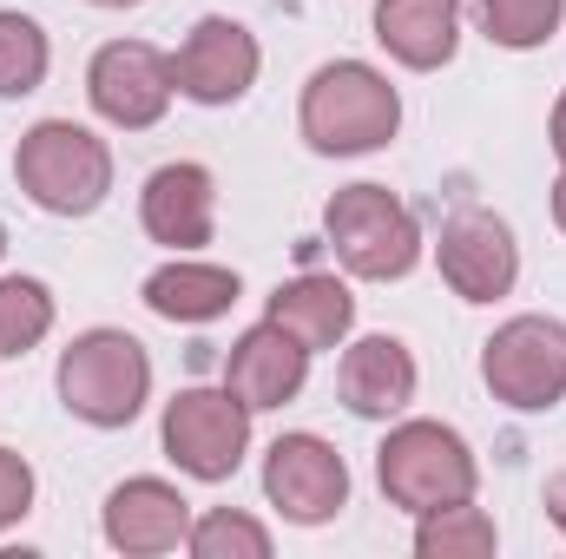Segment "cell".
<instances>
[{
  "label": "cell",
  "instance_id": "3957f363",
  "mask_svg": "<svg viewBox=\"0 0 566 559\" xmlns=\"http://www.w3.org/2000/svg\"><path fill=\"white\" fill-rule=\"evenodd\" d=\"M323 231H329V251L343 257V271L363 283L409 277L416 257H422L416 211L382 184H343L329 198V211H323Z\"/></svg>",
  "mask_w": 566,
  "mask_h": 559
},
{
  "label": "cell",
  "instance_id": "ac0fdd59",
  "mask_svg": "<svg viewBox=\"0 0 566 559\" xmlns=\"http://www.w3.org/2000/svg\"><path fill=\"white\" fill-rule=\"evenodd\" d=\"M238 271L224 264H198V257H178L165 271L145 277V303L165 316V323H218L231 303H238Z\"/></svg>",
  "mask_w": 566,
  "mask_h": 559
},
{
  "label": "cell",
  "instance_id": "cb8c5ba5",
  "mask_svg": "<svg viewBox=\"0 0 566 559\" xmlns=\"http://www.w3.org/2000/svg\"><path fill=\"white\" fill-rule=\"evenodd\" d=\"M27 507H33V467H27L13 447H0V534H7Z\"/></svg>",
  "mask_w": 566,
  "mask_h": 559
},
{
  "label": "cell",
  "instance_id": "d4e9b609",
  "mask_svg": "<svg viewBox=\"0 0 566 559\" xmlns=\"http://www.w3.org/2000/svg\"><path fill=\"white\" fill-rule=\"evenodd\" d=\"M547 514H554V527L566 534V474H554V481H547Z\"/></svg>",
  "mask_w": 566,
  "mask_h": 559
},
{
  "label": "cell",
  "instance_id": "30bf717a",
  "mask_svg": "<svg viewBox=\"0 0 566 559\" xmlns=\"http://www.w3.org/2000/svg\"><path fill=\"white\" fill-rule=\"evenodd\" d=\"M434 257H441V277H448V289L461 303H494L521 277V244H514V231L494 211H454L441 224Z\"/></svg>",
  "mask_w": 566,
  "mask_h": 559
},
{
  "label": "cell",
  "instance_id": "8992f818",
  "mask_svg": "<svg viewBox=\"0 0 566 559\" xmlns=\"http://www.w3.org/2000/svg\"><path fill=\"white\" fill-rule=\"evenodd\" d=\"M481 376L507 409H554L566 395V329L554 316H514L488 336Z\"/></svg>",
  "mask_w": 566,
  "mask_h": 559
},
{
  "label": "cell",
  "instance_id": "f1b7e54d",
  "mask_svg": "<svg viewBox=\"0 0 566 559\" xmlns=\"http://www.w3.org/2000/svg\"><path fill=\"white\" fill-rule=\"evenodd\" d=\"M0 251H7V231H0Z\"/></svg>",
  "mask_w": 566,
  "mask_h": 559
},
{
  "label": "cell",
  "instance_id": "ffe728a7",
  "mask_svg": "<svg viewBox=\"0 0 566 559\" xmlns=\"http://www.w3.org/2000/svg\"><path fill=\"white\" fill-rule=\"evenodd\" d=\"M185 547L198 559H271V527H258V520L238 514V507H211V514L191 520Z\"/></svg>",
  "mask_w": 566,
  "mask_h": 559
},
{
  "label": "cell",
  "instance_id": "7402d4cb",
  "mask_svg": "<svg viewBox=\"0 0 566 559\" xmlns=\"http://www.w3.org/2000/svg\"><path fill=\"white\" fill-rule=\"evenodd\" d=\"M474 13H481V33H488L494 46H514V53H527V46L554 40V27H560L566 0H481Z\"/></svg>",
  "mask_w": 566,
  "mask_h": 559
},
{
  "label": "cell",
  "instance_id": "603a6c76",
  "mask_svg": "<svg viewBox=\"0 0 566 559\" xmlns=\"http://www.w3.org/2000/svg\"><path fill=\"white\" fill-rule=\"evenodd\" d=\"M46 80V33L27 13H0V99H20Z\"/></svg>",
  "mask_w": 566,
  "mask_h": 559
},
{
  "label": "cell",
  "instance_id": "52a82bcc",
  "mask_svg": "<svg viewBox=\"0 0 566 559\" xmlns=\"http://www.w3.org/2000/svg\"><path fill=\"white\" fill-rule=\"evenodd\" d=\"M251 447V409L231 389H178L165 409V454L191 481H231Z\"/></svg>",
  "mask_w": 566,
  "mask_h": 559
},
{
  "label": "cell",
  "instance_id": "e0dca14e",
  "mask_svg": "<svg viewBox=\"0 0 566 559\" xmlns=\"http://www.w3.org/2000/svg\"><path fill=\"white\" fill-rule=\"evenodd\" d=\"M271 323L277 329H290L310 356L316 349H336L343 336H349V323H356V296H349V283H336V277H296V283H283L277 296H271Z\"/></svg>",
  "mask_w": 566,
  "mask_h": 559
},
{
  "label": "cell",
  "instance_id": "8fae6325",
  "mask_svg": "<svg viewBox=\"0 0 566 559\" xmlns=\"http://www.w3.org/2000/svg\"><path fill=\"white\" fill-rule=\"evenodd\" d=\"M171 80H178V93L198 99V106H231V99H244V93L258 86V40H251V27H238V20H224V13L198 20L191 40L171 53Z\"/></svg>",
  "mask_w": 566,
  "mask_h": 559
},
{
  "label": "cell",
  "instance_id": "5b68a950",
  "mask_svg": "<svg viewBox=\"0 0 566 559\" xmlns=\"http://www.w3.org/2000/svg\"><path fill=\"white\" fill-rule=\"evenodd\" d=\"M376 481L396 507L434 514L454 500H474V454L454 428L441 421H402L382 447H376Z\"/></svg>",
  "mask_w": 566,
  "mask_h": 559
},
{
  "label": "cell",
  "instance_id": "4316f807",
  "mask_svg": "<svg viewBox=\"0 0 566 559\" xmlns=\"http://www.w3.org/2000/svg\"><path fill=\"white\" fill-rule=\"evenodd\" d=\"M554 224L566 231V171H560V184H554Z\"/></svg>",
  "mask_w": 566,
  "mask_h": 559
},
{
  "label": "cell",
  "instance_id": "9c48e42d",
  "mask_svg": "<svg viewBox=\"0 0 566 559\" xmlns=\"http://www.w3.org/2000/svg\"><path fill=\"white\" fill-rule=\"evenodd\" d=\"M171 93H178L171 60H165L158 46H145V40H113V46H99L93 66H86V99H93V113H99L106 126H126V133L158 126L165 106H171Z\"/></svg>",
  "mask_w": 566,
  "mask_h": 559
},
{
  "label": "cell",
  "instance_id": "ba28073f",
  "mask_svg": "<svg viewBox=\"0 0 566 559\" xmlns=\"http://www.w3.org/2000/svg\"><path fill=\"white\" fill-rule=\"evenodd\" d=\"M264 494L283 520L323 527L349 507V467L323 434H277L264 454Z\"/></svg>",
  "mask_w": 566,
  "mask_h": 559
},
{
  "label": "cell",
  "instance_id": "2e32d148",
  "mask_svg": "<svg viewBox=\"0 0 566 559\" xmlns=\"http://www.w3.org/2000/svg\"><path fill=\"white\" fill-rule=\"evenodd\" d=\"M376 40L402 66L434 73L461 46V0H376Z\"/></svg>",
  "mask_w": 566,
  "mask_h": 559
},
{
  "label": "cell",
  "instance_id": "7c38bea8",
  "mask_svg": "<svg viewBox=\"0 0 566 559\" xmlns=\"http://www.w3.org/2000/svg\"><path fill=\"white\" fill-rule=\"evenodd\" d=\"M139 218H145V238L151 244H165V251H198V244H211V218H218V184H211V171L205 165H158L151 178H145L139 191Z\"/></svg>",
  "mask_w": 566,
  "mask_h": 559
},
{
  "label": "cell",
  "instance_id": "484cf974",
  "mask_svg": "<svg viewBox=\"0 0 566 559\" xmlns=\"http://www.w3.org/2000/svg\"><path fill=\"white\" fill-rule=\"evenodd\" d=\"M554 151H560V165H566V93H560V106H554Z\"/></svg>",
  "mask_w": 566,
  "mask_h": 559
},
{
  "label": "cell",
  "instance_id": "4fadbf2b",
  "mask_svg": "<svg viewBox=\"0 0 566 559\" xmlns=\"http://www.w3.org/2000/svg\"><path fill=\"white\" fill-rule=\"evenodd\" d=\"M303 376H310V349L277 329V323H258V329H244L238 342H231V356H224V389L258 415V409H283L296 389H303Z\"/></svg>",
  "mask_w": 566,
  "mask_h": 559
},
{
  "label": "cell",
  "instance_id": "d6986e66",
  "mask_svg": "<svg viewBox=\"0 0 566 559\" xmlns=\"http://www.w3.org/2000/svg\"><path fill=\"white\" fill-rule=\"evenodd\" d=\"M416 553L422 559H488L501 547V527L474 507V500H454V507H434V514H416Z\"/></svg>",
  "mask_w": 566,
  "mask_h": 559
},
{
  "label": "cell",
  "instance_id": "7a4b0ae2",
  "mask_svg": "<svg viewBox=\"0 0 566 559\" xmlns=\"http://www.w3.org/2000/svg\"><path fill=\"white\" fill-rule=\"evenodd\" d=\"M13 178H20V191L40 204V211H53V218H86V211H99L106 204V191H113V151L106 139H93L86 126H73V119H40L20 151H13Z\"/></svg>",
  "mask_w": 566,
  "mask_h": 559
},
{
  "label": "cell",
  "instance_id": "44dd1931",
  "mask_svg": "<svg viewBox=\"0 0 566 559\" xmlns=\"http://www.w3.org/2000/svg\"><path fill=\"white\" fill-rule=\"evenodd\" d=\"M53 329V296L40 277H0V356H27Z\"/></svg>",
  "mask_w": 566,
  "mask_h": 559
},
{
  "label": "cell",
  "instance_id": "9a60e30c",
  "mask_svg": "<svg viewBox=\"0 0 566 559\" xmlns=\"http://www.w3.org/2000/svg\"><path fill=\"white\" fill-rule=\"evenodd\" d=\"M343 402L369 421H389L416 402V356L396 336H363L343 349Z\"/></svg>",
  "mask_w": 566,
  "mask_h": 559
},
{
  "label": "cell",
  "instance_id": "83f0119b",
  "mask_svg": "<svg viewBox=\"0 0 566 559\" xmlns=\"http://www.w3.org/2000/svg\"><path fill=\"white\" fill-rule=\"evenodd\" d=\"M93 7H139V0H93Z\"/></svg>",
  "mask_w": 566,
  "mask_h": 559
},
{
  "label": "cell",
  "instance_id": "6da1fadb",
  "mask_svg": "<svg viewBox=\"0 0 566 559\" xmlns=\"http://www.w3.org/2000/svg\"><path fill=\"white\" fill-rule=\"evenodd\" d=\"M396 126H402V99L376 66L329 60V66L310 73V86H303V139H310V151L356 158V151L389 145Z\"/></svg>",
  "mask_w": 566,
  "mask_h": 559
},
{
  "label": "cell",
  "instance_id": "5bb4252c",
  "mask_svg": "<svg viewBox=\"0 0 566 559\" xmlns=\"http://www.w3.org/2000/svg\"><path fill=\"white\" fill-rule=\"evenodd\" d=\"M185 534H191V500L171 481L139 474L106 494V540L119 553H171V547H185Z\"/></svg>",
  "mask_w": 566,
  "mask_h": 559
},
{
  "label": "cell",
  "instance_id": "277c9868",
  "mask_svg": "<svg viewBox=\"0 0 566 559\" xmlns=\"http://www.w3.org/2000/svg\"><path fill=\"white\" fill-rule=\"evenodd\" d=\"M151 395V356L126 329H86L60 356V402L93 428H126Z\"/></svg>",
  "mask_w": 566,
  "mask_h": 559
}]
</instances>
